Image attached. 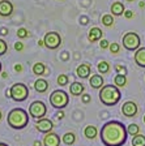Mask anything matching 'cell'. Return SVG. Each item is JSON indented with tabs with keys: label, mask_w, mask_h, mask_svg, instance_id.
<instances>
[{
	"label": "cell",
	"mask_w": 145,
	"mask_h": 146,
	"mask_svg": "<svg viewBox=\"0 0 145 146\" xmlns=\"http://www.w3.org/2000/svg\"><path fill=\"white\" fill-rule=\"evenodd\" d=\"M101 141L105 146H123L127 141V128L123 123L111 120L101 129Z\"/></svg>",
	"instance_id": "1"
},
{
	"label": "cell",
	"mask_w": 145,
	"mask_h": 146,
	"mask_svg": "<svg viewBox=\"0 0 145 146\" xmlns=\"http://www.w3.org/2000/svg\"><path fill=\"white\" fill-rule=\"evenodd\" d=\"M7 121L13 129H24L29 123V115L22 108H13L12 111H9Z\"/></svg>",
	"instance_id": "2"
},
{
	"label": "cell",
	"mask_w": 145,
	"mask_h": 146,
	"mask_svg": "<svg viewBox=\"0 0 145 146\" xmlns=\"http://www.w3.org/2000/svg\"><path fill=\"white\" fill-rule=\"evenodd\" d=\"M120 91L115 85H105L100 90V100L105 106H115L120 100Z\"/></svg>",
	"instance_id": "3"
},
{
	"label": "cell",
	"mask_w": 145,
	"mask_h": 146,
	"mask_svg": "<svg viewBox=\"0 0 145 146\" xmlns=\"http://www.w3.org/2000/svg\"><path fill=\"white\" fill-rule=\"evenodd\" d=\"M9 97L16 102H24L29 97V89L25 84H21V82L15 84L9 89Z\"/></svg>",
	"instance_id": "4"
},
{
	"label": "cell",
	"mask_w": 145,
	"mask_h": 146,
	"mask_svg": "<svg viewBox=\"0 0 145 146\" xmlns=\"http://www.w3.org/2000/svg\"><path fill=\"white\" fill-rule=\"evenodd\" d=\"M68 102H69V97L63 90H54L50 95V103L55 108L63 110L68 104Z\"/></svg>",
	"instance_id": "5"
},
{
	"label": "cell",
	"mask_w": 145,
	"mask_h": 146,
	"mask_svg": "<svg viewBox=\"0 0 145 146\" xmlns=\"http://www.w3.org/2000/svg\"><path fill=\"white\" fill-rule=\"evenodd\" d=\"M47 112V107L43 102L41 100H34L33 103L30 104L29 107V113H30L31 117L37 119V120H39V119H43Z\"/></svg>",
	"instance_id": "6"
},
{
	"label": "cell",
	"mask_w": 145,
	"mask_h": 146,
	"mask_svg": "<svg viewBox=\"0 0 145 146\" xmlns=\"http://www.w3.org/2000/svg\"><path fill=\"white\" fill-rule=\"evenodd\" d=\"M123 46L124 48L130 50V51L137 50L140 46V36L136 33H132V31L126 33L123 36Z\"/></svg>",
	"instance_id": "7"
},
{
	"label": "cell",
	"mask_w": 145,
	"mask_h": 146,
	"mask_svg": "<svg viewBox=\"0 0 145 146\" xmlns=\"http://www.w3.org/2000/svg\"><path fill=\"white\" fill-rule=\"evenodd\" d=\"M43 42H45V46L47 47V48L55 50V48H57V47L60 46L61 38H60V35H59L56 31H50V33H47L45 35Z\"/></svg>",
	"instance_id": "8"
},
{
	"label": "cell",
	"mask_w": 145,
	"mask_h": 146,
	"mask_svg": "<svg viewBox=\"0 0 145 146\" xmlns=\"http://www.w3.org/2000/svg\"><path fill=\"white\" fill-rule=\"evenodd\" d=\"M122 112H123L124 116H127V117H133V116L137 113V104L135 102H126V103L122 106Z\"/></svg>",
	"instance_id": "9"
},
{
	"label": "cell",
	"mask_w": 145,
	"mask_h": 146,
	"mask_svg": "<svg viewBox=\"0 0 145 146\" xmlns=\"http://www.w3.org/2000/svg\"><path fill=\"white\" fill-rule=\"evenodd\" d=\"M52 128H54V124L50 119H39L38 121H37V129L42 133H50L52 131Z\"/></svg>",
	"instance_id": "10"
},
{
	"label": "cell",
	"mask_w": 145,
	"mask_h": 146,
	"mask_svg": "<svg viewBox=\"0 0 145 146\" xmlns=\"http://www.w3.org/2000/svg\"><path fill=\"white\" fill-rule=\"evenodd\" d=\"M43 145L45 146H59L60 145V137L57 136L54 132L46 133V136L43 137Z\"/></svg>",
	"instance_id": "11"
},
{
	"label": "cell",
	"mask_w": 145,
	"mask_h": 146,
	"mask_svg": "<svg viewBox=\"0 0 145 146\" xmlns=\"http://www.w3.org/2000/svg\"><path fill=\"white\" fill-rule=\"evenodd\" d=\"M13 12V5L8 0H1L0 1V16L3 17H8Z\"/></svg>",
	"instance_id": "12"
},
{
	"label": "cell",
	"mask_w": 145,
	"mask_h": 146,
	"mask_svg": "<svg viewBox=\"0 0 145 146\" xmlns=\"http://www.w3.org/2000/svg\"><path fill=\"white\" fill-rule=\"evenodd\" d=\"M76 74H77L80 78H88L89 74H90V65L86 63L79 65L77 69H76Z\"/></svg>",
	"instance_id": "13"
},
{
	"label": "cell",
	"mask_w": 145,
	"mask_h": 146,
	"mask_svg": "<svg viewBox=\"0 0 145 146\" xmlns=\"http://www.w3.org/2000/svg\"><path fill=\"white\" fill-rule=\"evenodd\" d=\"M135 63L141 68H145V47L139 48L135 52Z\"/></svg>",
	"instance_id": "14"
},
{
	"label": "cell",
	"mask_w": 145,
	"mask_h": 146,
	"mask_svg": "<svg viewBox=\"0 0 145 146\" xmlns=\"http://www.w3.org/2000/svg\"><path fill=\"white\" fill-rule=\"evenodd\" d=\"M89 82H90V86L94 89H100V88H103V78L101 74H93V76L90 77V80H89Z\"/></svg>",
	"instance_id": "15"
},
{
	"label": "cell",
	"mask_w": 145,
	"mask_h": 146,
	"mask_svg": "<svg viewBox=\"0 0 145 146\" xmlns=\"http://www.w3.org/2000/svg\"><path fill=\"white\" fill-rule=\"evenodd\" d=\"M88 38L90 42H96V40L101 39L102 38V30H101L100 27H92L90 30H89Z\"/></svg>",
	"instance_id": "16"
},
{
	"label": "cell",
	"mask_w": 145,
	"mask_h": 146,
	"mask_svg": "<svg viewBox=\"0 0 145 146\" xmlns=\"http://www.w3.org/2000/svg\"><path fill=\"white\" fill-rule=\"evenodd\" d=\"M34 89H35L38 93H45L48 89V82L43 78H38L34 82Z\"/></svg>",
	"instance_id": "17"
},
{
	"label": "cell",
	"mask_w": 145,
	"mask_h": 146,
	"mask_svg": "<svg viewBox=\"0 0 145 146\" xmlns=\"http://www.w3.org/2000/svg\"><path fill=\"white\" fill-rule=\"evenodd\" d=\"M111 12L114 16H120L123 15L126 11H124V5L123 3H120V1H115L114 4L111 5Z\"/></svg>",
	"instance_id": "18"
},
{
	"label": "cell",
	"mask_w": 145,
	"mask_h": 146,
	"mask_svg": "<svg viewBox=\"0 0 145 146\" xmlns=\"http://www.w3.org/2000/svg\"><path fill=\"white\" fill-rule=\"evenodd\" d=\"M69 91L72 95H81V93L84 91V85L80 82H73L69 88Z\"/></svg>",
	"instance_id": "19"
},
{
	"label": "cell",
	"mask_w": 145,
	"mask_h": 146,
	"mask_svg": "<svg viewBox=\"0 0 145 146\" xmlns=\"http://www.w3.org/2000/svg\"><path fill=\"white\" fill-rule=\"evenodd\" d=\"M84 134H85V137H86V138L93 140V138H96V137H97V128L94 127V125H88V127H85Z\"/></svg>",
	"instance_id": "20"
},
{
	"label": "cell",
	"mask_w": 145,
	"mask_h": 146,
	"mask_svg": "<svg viewBox=\"0 0 145 146\" xmlns=\"http://www.w3.org/2000/svg\"><path fill=\"white\" fill-rule=\"evenodd\" d=\"M45 70H46V67H45V64H42V63H35L33 65V73L37 74V76L45 74Z\"/></svg>",
	"instance_id": "21"
},
{
	"label": "cell",
	"mask_w": 145,
	"mask_h": 146,
	"mask_svg": "<svg viewBox=\"0 0 145 146\" xmlns=\"http://www.w3.org/2000/svg\"><path fill=\"white\" fill-rule=\"evenodd\" d=\"M132 146H145V136L142 134H136L132 138Z\"/></svg>",
	"instance_id": "22"
},
{
	"label": "cell",
	"mask_w": 145,
	"mask_h": 146,
	"mask_svg": "<svg viewBox=\"0 0 145 146\" xmlns=\"http://www.w3.org/2000/svg\"><path fill=\"white\" fill-rule=\"evenodd\" d=\"M61 140H63V142L65 143V145H73V143H75V141H76V136L73 133H71V132H68V133H65L63 136V138H61Z\"/></svg>",
	"instance_id": "23"
},
{
	"label": "cell",
	"mask_w": 145,
	"mask_h": 146,
	"mask_svg": "<svg viewBox=\"0 0 145 146\" xmlns=\"http://www.w3.org/2000/svg\"><path fill=\"white\" fill-rule=\"evenodd\" d=\"M114 84H115V86L123 88V86H126V84H127V77L123 76V74H116L114 78Z\"/></svg>",
	"instance_id": "24"
},
{
	"label": "cell",
	"mask_w": 145,
	"mask_h": 146,
	"mask_svg": "<svg viewBox=\"0 0 145 146\" xmlns=\"http://www.w3.org/2000/svg\"><path fill=\"white\" fill-rule=\"evenodd\" d=\"M97 68H98V72L103 74V73H107L110 70V64L107 63V61H101Z\"/></svg>",
	"instance_id": "25"
},
{
	"label": "cell",
	"mask_w": 145,
	"mask_h": 146,
	"mask_svg": "<svg viewBox=\"0 0 145 146\" xmlns=\"http://www.w3.org/2000/svg\"><path fill=\"white\" fill-rule=\"evenodd\" d=\"M127 132H128V134H131V136H136V134H139L140 128L137 127L136 124H130L127 127Z\"/></svg>",
	"instance_id": "26"
},
{
	"label": "cell",
	"mask_w": 145,
	"mask_h": 146,
	"mask_svg": "<svg viewBox=\"0 0 145 146\" xmlns=\"http://www.w3.org/2000/svg\"><path fill=\"white\" fill-rule=\"evenodd\" d=\"M102 24L105 25V26H111L112 24H114V18H112L111 15H105L102 17Z\"/></svg>",
	"instance_id": "27"
},
{
	"label": "cell",
	"mask_w": 145,
	"mask_h": 146,
	"mask_svg": "<svg viewBox=\"0 0 145 146\" xmlns=\"http://www.w3.org/2000/svg\"><path fill=\"white\" fill-rule=\"evenodd\" d=\"M57 84L60 86H64L68 84V76L67 74H60V76L57 77Z\"/></svg>",
	"instance_id": "28"
},
{
	"label": "cell",
	"mask_w": 145,
	"mask_h": 146,
	"mask_svg": "<svg viewBox=\"0 0 145 146\" xmlns=\"http://www.w3.org/2000/svg\"><path fill=\"white\" fill-rule=\"evenodd\" d=\"M7 50H8V44H7V42L3 40V39H0V56L5 54Z\"/></svg>",
	"instance_id": "29"
},
{
	"label": "cell",
	"mask_w": 145,
	"mask_h": 146,
	"mask_svg": "<svg viewBox=\"0 0 145 146\" xmlns=\"http://www.w3.org/2000/svg\"><path fill=\"white\" fill-rule=\"evenodd\" d=\"M27 35H29V33H27V30L25 29V27H21V29H18L17 30V36L18 38H26Z\"/></svg>",
	"instance_id": "30"
},
{
	"label": "cell",
	"mask_w": 145,
	"mask_h": 146,
	"mask_svg": "<svg viewBox=\"0 0 145 146\" xmlns=\"http://www.w3.org/2000/svg\"><path fill=\"white\" fill-rule=\"evenodd\" d=\"M109 48H110V51H111V54H116V52H119V48H120V47H119L118 43H111Z\"/></svg>",
	"instance_id": "31"
},
{
	"label": "cell",
	"mask_w": 145,
	"mask_h": 146,
	"mask_svg": "<svg viewBox=\"0 0 145 146\" xmlns=\"http://www.w3.org/2000/svg\"><path fill=\"white\" fill-rule=\"evenodd\" d=\"M115 70L118 72V74H123V76L127 74V69L124 67H122V65H116V67H115Z\"/></svg>",
	"instance_id": "32"
},
{
	"label": "cell",
	"mask_w": 145,
	"mask_h": 146,
	"mask_svg": "<svg viewBox=\"0 0 145 146\" xmlns=\"http://www.w3.org/2000/svg\"><path fill=\"white\" fill-rule=\"evenodd\" d=\"M15 50L16 51H22V50H24V44H22L21 42L15 43Z\"/></svg>",
	"instance_id": "33"
},
{
	"label": "cell",
	"mask_w": 145,
	"mask_h": 146,
	"mask_svg": "<svg viewBox=\"0 0 145 146\" xmlns=\"http://www.w3.org/2000/svg\"><path fill=\"white\" fill-rule=\"evenodd\" d=\"M107 47H110V44H109V40H106V39H102L101 40V48H107Z\"/></svg>",
	"instance_id": "34"
},
{
	"label": "cell",
	"mask_w": 145,
	"mask_h": 146,
	"mask_svg": "<svg viewBox=\"0 0 145 146\" xmlns=\"http://www.w3.org/2000/svg\"><path fill=\"white\" fill-rule=\"evenodd\" d=\"M81 99H82V102H84V103H89V102H90V95H89V94H84V95H81Z\"/></svg>",
	"instance_id": "35"
},
{
	"label": "cell",
	"mask_w": 145,
	"mask_h": 146,
	"mask_svg": "<svg viewBox=\"0 0 145 146\" xmlns=\"http://www.w3.org/2000/svg\"><path fill=\"white\" fill-rule=\"evenodd\" d=\"M124 16H126V18H132L133 17V12L132 11H126V12H124Z\"/></svg>",
	"instance_id": "36"
},
{
	"label": "cell",
	"mask_w": 145,
	"mask_h": 146,
	"mask_svg": "<svg viewBox=\"0 0 145 146\" xmlns=\"http://www.w3.org/2000/svg\"><path fill=\"white\" fill-rule=\"evenodd\" d=\"M15 70H16V72H21V70H22V67L20 65V64H17V65H15Z\"/></svg>",
	"instance_id": "37"
},
{
	"label": "cell",
	"mask_w": 145,
	"mask_h": 146,
	"mask_svg": "<svg viewBox=\"0 0 145 146\" xmlns=\"http://www.w3.org/2000/svg\"><path fill=\"white\" fill-rule=\"evenodd\" d=\"M56 117H57V119H63V117H64V112H63V111L57 112V113H56Z\"/></svg>",
	"instance_id": "38"
},
{
	"label": "cell",
	"mask_w": 145,
	"mask_h": 146,
	"mask_svg": "<svg viewBox=\"0 0 145 146\" xmlns=\"http://www.w3.org/2000/svg\"><path fill=\"white\" fill-rule=\"evenodd\" d=\"M0 34H1V35H7V34H8L7 33V29H1V33Z\"/></svg>",
	"instance_id": "39"
},
{
	"label": "cell",
	"mask_w": 145,
	"mask_h": 146,
	"mask_svg": "<svg viewBox=\"0 0 145 146\" xmlns=\"http://www.w3.org/2000/svg\"><path fill=\"white\" fill-rule=\"evenodd\" d=\"M42 145V143L39 142V141H35V142H34V146H41Z\"/></svg>",
	"instance_id": "40"
},
{
	"label": "cell",
	"mask_w": 145,
	"mask_h": 146,
	"mask_svg": "<svg viewBox=\"0 0 145 146\" xmlns=\"http://www.w3.org/2000/svg\"><path fill=\"white\" fill-rule=\"evenodd\" d=\"M38 44H39V46H45V42H43V40H38Z\"/></svg>",
	"instance_id": "41"
},
{
	"label": "cell",
	"mask_w": 145,
	"mask_h": 146,
	"mask_svg": "<svg viewBox=\"0 0 145 146\" xmlns=\"http://www.w3.org/2000/svg\"><path fill=\"white\" fill-rule=\"evenodd\" d=\"M68 58V55H67V52H63V59H67Z\"/></svg>",
	"instance_id": "42"
},
{
	"label": "cell",
	"mask_w": 145,
	"mask_h": 146,
	"mask_svg": "<svg viewBox=\"0 0 145 146\" xmlns=\"http://www.w3.org/2000/svg\"><path fill=\"white\" fill-rule=\"evenodd\" d=\"M0 146H8L7 143H4V142H0Z\"/></svg>",
	"instance_id": "43"
},
{
	"label": "cell",
	"mask_w": 145,
	"mask_h": 146,
	"mask_svg": "<svg viewBox=\"0 0 145 146\" xmlns=\"http://www.w3.org/2000/svg\"><path fill=\"white\" fill-rule=\"evenodd\" d=\"M0 120H1V111H0Z\"/></svg>",
	"instance_id": "44"
},
{
	"label": "cell",
	"mask_w": 145,
	"mask_h": 146,
	"mask_svg": "<svg viewBox=\"0 0 145 146\" xmlns=\"http://www.w3.org/2000/svg\"><path fill=\"white\" fill-rule=\"evenodd\" d=\"M0 72H1V63H0Z\"/></svg>",
	"instance_id": "45"
},
{
	"label": "cell",
	"mask_w": 145,
	"mask_h": 146,
	"mask_svg": "<svg viewBox=\"0 0 145 146\" xmlns=\"http://www.w3.org/2000/svg\"><path fill=\"white\" fill-rule=\"evenodd\" d=\"M127 1H133V0H127Z\"/></svg>",
	"instance_id": "46"
},
{
	"label": "cell",
	"mask_w": 145,
	"mask_h": 146,
	"mask_svg": "<svg viewBox=\"0 0 145 146\" xmlns=\"http://www.w3.org/2000/svg\"><path fill=\"white\" fill-rule=\"evenodd\" d=\"M144 123H145V115H144Z\"/></svg>",
	"instance_id": "47"
},
{
	"label": "cell",
	"mask_w": 145,
	"mask_h": 146,
	"mask_svg": "<svg viewBox=\"0 0 145 146\" xmlns=\"http://www.w3.org/2000/svg\"><path fill=\"white\" fill-rule=\"evenodd\" d=\"M60 1H63V0H60Z\"/></svg>",
	"instance_id": "48"
}]
</instances>
